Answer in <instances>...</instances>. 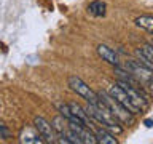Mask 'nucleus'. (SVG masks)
I'll return each instance as SVG.
<instances>
[{"label": "nucleus", "mask_w": 153, "mask_h": 144, "mask_svg": "<svg viewBox=\"0 0 153 144\" xmlns=\"http://www.w3.org/2000/svg\"><path fill=\"white\" fill-rule=\"evenodd\" d=\"M33 127H35V130L38 131V134L42 136L43 141H46V142H54L56 141V133H54V130H53L51 127V123L48 122L46 118H43V117H35L33 118Z\"/></svg>", "instance_id": "39448f33"}, {"label": "nucleus", "mask_w": 153, "mask_h": 144, "mask_svg": "<svg viewBox=\"0 0 153 144\" xmlns=\"http://www.w3.org/2000/svg\"><path fill=\"white\" fill-rule=\"evenodd\" d=\"M134 22H136L137 27L145 29L147 32H153V18L150 14H142V16L134 19Z\"/></svg>", "instance_id": "9b49d317"}, {"label": "nucleus", "mask_w": 153, "mask_h": 144, "mask_svg": "<svg viewBox=\"0 0 153 144\" xmlns=\"http://www.w3.org/2000/svg\"><path fill=\"white\" fill-rule=\"evenodd\" d=\"M105 3L100 2V0H94L88 5V13L93 14V16H104L105 14Z\"/></svg>", "instance_id": "f8f14e48"}, {"label": "nucleus", "mask_w": 153, "mask_h": 144, "mask_svg": "<svg viewBox=\"0 0 153 144\" xmlns=\"http://www.w3.org/2000/svg\"><path fill=\"white\" fill-rule=\"evenodd\" d=\"M96 94H97V99L120 120V123H121V125H128V127H129V125L134 123V115L129 112L128 109H124L120 103H117V101H115L112 96L107 93V91H99V93H96Z\"/></svg>", "instance_id": "f03ea898"}, {"label": "nucleus", "mask_w": 153, "mask_h": 144, "mask_svg": "<svg viewBox=\"0 0 153 144\" xmlns=\"http://www.w3.org/2000/svg\"><path fill=\"white\" fill-rule=\"evenodd\" d=\"M93 133H94V136H96V141L100 142V144H117L118 142L117 138H115L113 134L108 131V130H105L104 127L102 128H97Z\"/></svg>", "instance_id": "9d476101"}, {"label": "nucleus", "mask_w": 153, "mask_h": 144, "mask_svg": "<svg viewBox=\"0 0 153 144\" xmlns=\"http://www.w3.org/2000/svg\"><path fill=\"white\" fill-rule=\"evenodd\" d=\"M136 55L140 58V62L153 69V46L152 45H143L142 48H137Z\"/></svg>", "instance_id": "1a4fd4ad"}, {"label": "nucleus", "mask_w": 153, "mask_h": 144, "mask_svg": "<svg viewBox=\"0 0 153 144\" xmlns=\"http://www.w3.org/2000/svg\"><path fill=\"white\" fill-rule=\"evenodd\" d=\"M124 67L128 69V72H131L132 75L139 77V79H145L148 82H150V79H152V72H153L152 67L145 66L140 61H128L126 64H124Z\"/></svg>", "instance_id": "423d86ee"}, {"label": "nucleus", "mask_w": 153, "mask_h": 144, "mask_svg": "<svg viewBox=\"0 0 153 144\" xmlns=\"http://www.w3.org/2000/svg\"><path fill=\"white\" fill-rule=\"evenodd\" d=\"M85 112L88 114V117L91 120H96V122L99 125H102L105 130H108L110 133H115V134L123 133V127H121V123H120V120L115 117L100 101L97 104H89L88 103V106L85 107Z\"/></svg>", "instance_id": "f257e3e1"}, {"label": "nucleus", "mask_w": 153, "mask_h": 144, "mask_svg": "<svg viewBox=\"0 0 153 144\" xmlns=\"http://www.w3.org/2000/svg\"><path fill=\"white\" fill-rule=\"evenodd\" d=\"M145 125L147 127H152V120H145Z\"/></svg>", "instance_id": "4468645a"}, {"label": "nucleus", "mask_w": 153, "mask_h": 144, "mask_svg": "<svg viewBox=\"0 0 153 144\" xmlns=\"http://www.w3.org/2000/svg\"><path fill=\"white\" fill-rule=\"evenodd\" d=\"M11 133H10V128L7 127V123L3 120H0V139H10Z\"/></svg>", "instance_id": "ddd939ff"}, {"label": "nucleus", "mask_w": 153, "mask_h": 144, "mask_svg": "<svg viewBox=\"0 0 153 144\" xmlns=\"http://www.w3.org/2000/svg\"><path fill=\"white\" fill-rule=\"evenodd\" d=\"M96 51H97V55H99L100 58H102V61L108 62V64H112V66H120V58H118V55L112 50V48H108L107 45H97Z\"/></svg>", "instance_id": "6e6552de"}, {"label": "nucleus", "mask_w": 153, "mask_h": 144, "mask_svg": "<svg viewBox=\"0 0 153 144\" xmlns=\"http://www.w3.org/2000/svg\"><path fill=\"white\" fill-rule=\"evenodd\" d=\"M107 93H108L110 96H112V98H113L115 101H117V103L121 104L124 109H128L132 115H136V114L140 112V110H139L137 107H134V106H132V103H131V101H129V98H128V94L124 93V90H123L118 83H113V85L107 90Z\"/></svg>", "instance_id": "20e7f679"}, {"label": "nucleus", "mask_w": 153, "mask_h": 144, "mask_svg": "<svg viewBox=\"0 0 153 144\" xmlns=\"http://www.w3.org/2000/svg\"><path fill=\"white\" fill-rule=\"evenodd\" d=\"M67 82H69L70 90L74 91V93H76L78 96H81L83 99H86L89 104H97V103H99V99H97V94H96V91L91 90L89 86H88V85H86L83 80L80 79V77H76V75H70Z\"/></svg>", "instance_id": "7ed1b4c3"}, {"label": "nucleus", "mask_w": 153, "mask_h": 144, "mask_svg": "<svg viewBox=\"0 0 153 144\" xmlns=\"http://www.w3.org/2000/svg\"><path fill=\"white\" fill-rule=\"evenodd\" d=\"M19 141L26 142V144H42L45 142L42 139V136L38 134V131L35 130V127H24L19 133Z\"/></svg>", "instance_id": "0eeeda50"}]
</instances>
